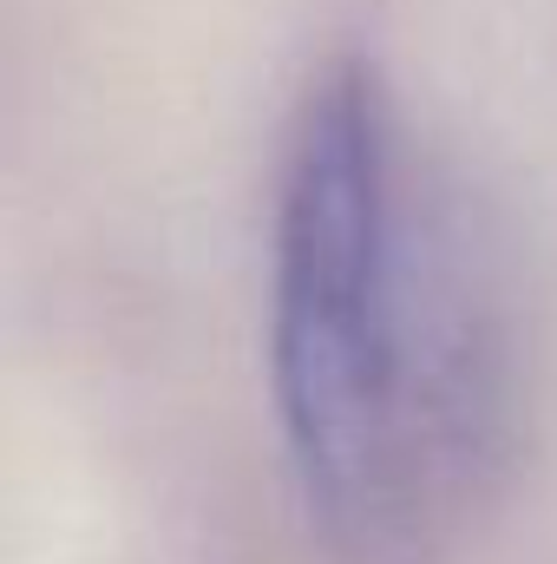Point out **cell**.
I'll use <instances>...</instances> for the list:
<instances>
[{"mask_svg":"<svg viewBox=\"0 0 557 564\" xmlns=\"http://www.w3.org/2000/svg\"><path fill=\"white\" fill-rule=\"evenodd\" d=\"M401 270L394 106L368 59H335L308 86L282 158L270 381L308 512L341 545L381 539L419 446Z\"/></svg>","mask_w":557,"mask_h":564,"instance_id":"1","label":"cell"}]
</instances>
